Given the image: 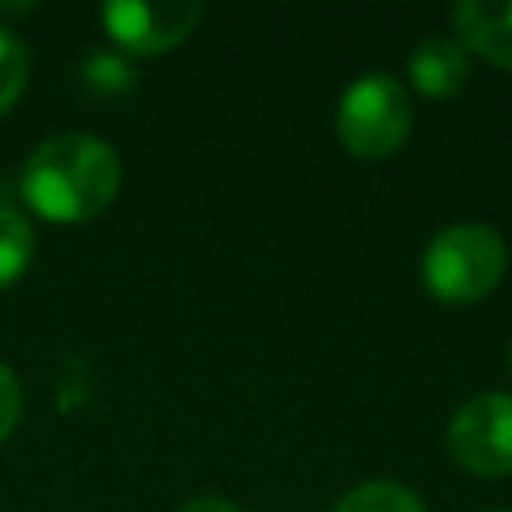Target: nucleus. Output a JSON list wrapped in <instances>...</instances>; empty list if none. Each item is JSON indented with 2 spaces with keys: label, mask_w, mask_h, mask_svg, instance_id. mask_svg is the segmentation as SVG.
<instances>
[{
  "label": "nucleus",
  "mask_w": 512,
  "mask_h": 512,
  "mask_svg": "<svg viewBox=\"0 0 512 512\" xmlns=\"http://www.w3.org/2000/svg\"><path fill=\"white\" fill-rule=\"evenodd\" d=\"M484 512H512V508H484Z\"/></svg>",
  "instance_id": "ddd939ff"
},
{
  "label": "nucleus",
  "mask_w": 512,
  "mask_h": 512,
  "mask_svg": "<svg viewBox=\"0 0 512 512\" xmlns=\"http://www.w3.org/2000/svg\"><path fill=\"white\" fill-rule=\"evenodd\" d=\"M16 420H20V384H16V376L0 364V440L16 428Z\"/></svg>",
  "instance_id": "9b49d317"
},
{
  "label": "nucleus",
  "mask_w": 512,
  "mask_h": 512,
  "mask_svg": "<svg viewBox=\"0 0 512 512\" xmlns=\"http://www.w3.org/2000/svg\"><path fill=\"white\" fill-rule=\"evenodd\" d=\"M180 512H240V504H232L224 496H192L180 504Z\"/></svg>",
  "instance_id": "f8f14e48"
},
{
  "label": "nucleus",
  "mask_w": 512,
  "mask_h": 512,
  "mask_svg": "<svg viewBox=\"0 0 512 512\" xmlns=\"http://www.w3.org/2000/svg\"><path fill=\"white\" fill-rule=\"evenodd\" d=\"M508 368H512V344H508Z\"/></svg>",
  "instance_id": "4468645a"
},
{
  "label": "nucleus",
  "mask_w": 512,
  "mask_h": 512,
  "mask_svg": "<svg viewBox=\"0 0 512 512\" xmlns=\"http://www.w3.org/2000/svg\"><path fill=\"white\" fill-rule=\"evenodd\" d=\"M32 244H36L32 240V224L16 208L0 204V288H8L28 268Z\"/></svg>",
  "instance_id": "1a4fd4ad"
},
{
  "label": "nucleus",
  "mask_w": 512,
  "mask_h": 512,
  "mask_svg": "<svg viewBox=\"0 0 512 512\" xmlns=\"http://www.w3.org/2000/svg\"><path fill=\"white\" fill-rule=\"evenodd\" d=\"M448 452L476 476L512 472V392H480L448 420Z\"/></svg>",
  "instance_id": "20e7f679"
},
{
  "label": "nucleus",
  "mask_w": 512,
  "mask_h": 512,
  "mask_svg": "<svg viewBox=\"0 0 512 512\" xmlns=\"http://www.w3.org/2000/svg\"><path fill=\"white\" fill-rule=\"evenodd\" d=\"M468 68H472L468 48H464L456 36H428V40H420L416 52L408 56V76H412V84H416L424 96H432V100L452 96V92L468 80Z\"/></svg>",
  "instance_id": "0eeeda50"
},
{
  "label": "nucleus",
  "mask_w": 512,
  "mask_h": 512,
  "mask_svg": "<svg viewBox=\"0 0 512 512\" xmlns=\"http://www.w3.org/2000/svg\"><path fill=\"white\" fill-rule=\"evenodd\" d=\"M100 16L116 44H124L128 52L156 56L176 48L196 28L204 8L196 0H108Z\"/></svg>",
  "instance_id": "39448f33"
},
{
  "label": "nucleus",
  "mask_w": 512,
  "mask_h": 512,
  "mask_svg": "<svg viewBox=\"0 0 512 512\" xmlns=\"http://www.w3.org/2000/svg\"><path fill=\"white\" fill-rule=\"evenodd\" d=\"M20 192L32 212L76 224L100 216L120 192V156L88 132H56L40 140L20 172Z\"/></svg>",
  "instance_id": "f257e3e1"
},
{
  "label": "nucleus",
  "mask_w": 512,
  "mask_h": 512,
  "mask_svg": "<svg viewBox=\"0 0 512 512\" xmlns=\"http://www.w3.org/2000/svg\"><path fill=\"white\" fill-rule=\"evenodd\" d=\"M452 28L468 52L512 72V0H460L452 8Z\"/></svg>",
  "instance_id": "423d86ee"
},
{
  "label": "nucleus",
  "mask_w": 512,
  "mask_h": 512,
  "mask_svg": "<svg viewBox=\"0 0 512 512\" xmlns=\"http://www.w3.org/2000/svg\"><path fill=\"white\" fill-rule=\"evenodd\" d=\"M24 80H28V48L12 28L0 24V112L16 104Z\"/></svg>",
  "instance_id": "9d476101"
},
{
  "label": "nucleus",
  "mask_w": 512,
  "mask_h": 512,
  "mask_svg": "<svg viewBox=\"0 0 512 512\" xmlns=\"http://www.w3.org/2000/svg\"><path fill=\"white\" fill-rule=\"evenodd\" d=\"M504 264H508V248L492 224L456 220V224H444L428 240L424 260H420V276L436 300L472 304L500 284Z\"/></svg>",
  "instance_id": "f03ea898"
},
{
  "label": "nucleus",
  "mask_w": 512,
  "mask_h": 512,
  "mask_svg": "<svg viewBox=\"0 0 512 512\" xmlns=\"http://www.w3.org/2000/svg\"><path fill=\"white\" fill-rule=\"evenodd\" d=\"M412 128V104L396 76L364 72L336 104V136L360 160H380L404 144Z\"/></svg>",
  "instance_id": "7ed1b4c3"
},
{
  "label": "nucleus",
  "mask_w": 512,
  "mask_h": 512,
  "mask_svg": "<svg viewBox=\"0 0 512 512\" xmlns=\"http://www.w3.org/2000/svg\"><path fill=\"white\" fill-rule=\"evenodd\" d=\"M332 512H424L420 496L396 480H364L348 488Z\"/></svg>",
  "instance_id": "6e6552de"
}]
</instances>
